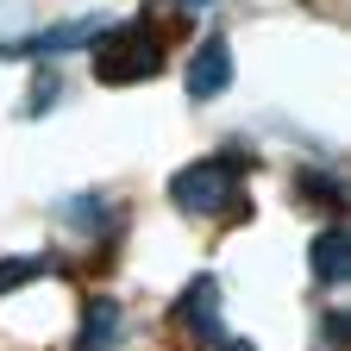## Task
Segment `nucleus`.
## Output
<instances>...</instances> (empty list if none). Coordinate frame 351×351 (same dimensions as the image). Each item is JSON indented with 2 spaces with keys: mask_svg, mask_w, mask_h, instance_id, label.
I'll use <instances>...</instances> for the list:
<instances>
[{
  "mask_svg": "<svg viewBox=\"0 0 351 351\" xmlns=\"http://www.w3.org/2000/svg\"><path fill=\"white\" fill-rule=\"evenodd\" d=\"M163 69V38L145 25H101L95 38V75L101 82H145Z\"/></svg>",
  "mask_w": 351,
  "mask_h": 351,
  "instance_id": "obj_1",
  "label": "nucleus"
},
{
  "mask_svg": "<svg viewBox=\"0 0 351 351\" xmlns=\"http://www.w3.org/2000/svg\"><path fill=\"white\" fill-rule=\"evenodd\" d=\"M169 201L182 213H226L239 201V151H219V157H201L189 169H176Z\"/></svg>",
  "mask_w": 351,
  "mask_h": 351,
  "instance_id": "obj_2",
  "label": "nucleus"
},
{
  "mask_svg": "<svg viewBox=\"0 0 351 351\" xmlns=\"http://www.w3.org/2000/svg\"><path fill=\"white\" fill-rule=\"evenodd\" d=\"M182 88H189V101H219L232 88V51H226V38H201L195 44Z\"/></svg>",
  "mask_w": 351,
  "mask_h": 351,
  "instance_id": "obj_3",
  "label": "nucleus"
},
{
  "mask_svg": "<svg viewBox=\"0 0 351 351\" xmlns=\"http://www.w3.org/2000/svg\"><path fill=\"white\" fill-rule=\"evenodd\" d=\"M176 314H182V320H189L207 345H219V339H226V332H219V289H213V276H195Z\"/></svg>",
  "mask_w": 351,
  "mask_h": 351,
  "instance_id": "obj_4",
  "label": "nucleus"
},
{
  "mask_svg": "<svg viewBox=\"0 0 351 351\" xmlns=\"http://www.w3.org/2000/svg\"><path fill=\"white\" fill-rule=\"evenodd\" d=\"M345 276H351V232L345 226H326L314 239V282L320 289H339Z\"/></svg>",
  "mask_w": 351,
  "mask_h": 351,
  "instance_id": "obj_5",
  "label": "nucleus"
},
{
  "mask_svg": "<svg viewBox=\"0 0 351 351\" xmlns=\"http://www.w3.org/2000/svg\"><path fill=\"white\" fill-rule=\"evenodd\" d=\"M113 339H119V301L101 295L82 320V351H113Z\"/></svg>",
  "mask_w": 351,
  "mask_h": 351,
  "instance_id": "obj_6",
  "label": "nucleus"
},
{
  "mask_svg": "<svg viewBox=\"0 0 351 351\" xmlns=\"http://www.w3.org/2000/svg\"><path fill=\"white\" fill-rule=\"evenodd\" d=\"M219 351H257L251 339H219Z\"/></svg>",
  "mask_w": 351,
  "mask_h": 351,
  "instance_id": "obj_7",
  "label": "nucleus"
},
{
  "mask_svg": "<svg viewBox=\"0 0 351 351\" xmlns=\"http://www.w3.org/2000/svg\"><path fill=\"white\" fill-rule=\"evenodd\" d=\"M176 7H189V13H195V7H213V0H176Z\"/></svg>",
  "mask_w": 351,
  "mask_h": 351,
  "instance_id": "obj_8",
  "label": "nucleus"
}]
</instances>
